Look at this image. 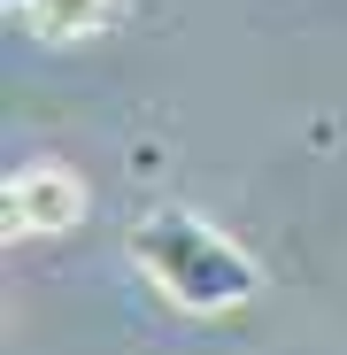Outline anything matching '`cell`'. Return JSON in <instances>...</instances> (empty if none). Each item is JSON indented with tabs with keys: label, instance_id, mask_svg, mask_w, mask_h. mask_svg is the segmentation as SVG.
Returning a JSON list of instances; mask_svg holds the SVG:
<instances>
[{
	"label": "cell",
	"instance_id": "obj_1",
	"mask_svg": "<svg viewBox=\"0 0 347 355\" xmlns=\"http://www.w3.org/2000/svg\"><path fill=\"white\" fill-rule=\"evenodd\" d=\"M132 255H139V270L170 293V302L193 309V317L247 309L255 286H263V270L231 248L216 224H201L193 209H154V216H139V224H132Z\"/></svg>",
	"mask_w": 347,
	"mask_h": 355
},
{
	"label": "cell",
	"instance_id": "obj_2",
	"mask_svg": "<svg viewBox=\"0 0 347 355\" xmlns=\"http://www.w3.org/2000/svg\"><path fill=\"white\" fill-rule=\"evenodd\" d=\"M78 216H85V186L62 162H31V170L8 178V201H0L8 240H62Z\"/></svg>",
	"mask_w": 347,
	"mask_h": 355
},
{
	"label": "cell",
	"instance_id": "obj_3",
	"mask_svg": "<svg viewBox=\"0 0 347 355\" xmlns=\"http://www.w3.org/2000/svg\"><path fill=\"white\" fill-rule=\"evenodd\" d=\"M108 8H116V0H24V24L46 46H78V39H93L108 24Z\"/></svg>",
	"mask_w": 347,
	"mask_h": 355
}]
</instances>
